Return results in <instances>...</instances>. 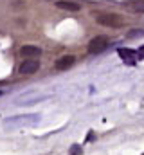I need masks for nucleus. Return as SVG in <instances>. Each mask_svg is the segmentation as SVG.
Returning a JSON list of instances; mask_svg holds the SVG:
<instances>
[{
    "mask_svg": "<svg viewBox=\"0 0 144 155\" xmlns=\"http://www.w3.org/2000/svg\"><path fill=\"white\" fill-rule=\"evenodd\" d=\"M94 18L99 25H105V27H110V29H121V27L126 25L124 18L117 13H97V15H94Z\"/></svg>",
    "mask_w": 144,
    "mask_h": 155,
    "instance_id": "nucleus-1",
    "label": "nucleus"
},
{
    "mask_svg": "<svg viewBox=\"0 0 144 155\" xmlns=\"http://www.w3.org/2000/svg\"><path fill=\"white\" fill-rule=\"evenodd\" d=\"M40 69V61L38 60H24L20 65H18V74L22 76H31V74H36Z\"/></svg>",
    "mask_w": 144,
    "mask_h": 155,
    "instance_id": "nucleus-3",
    "label": "nucleus"
},
{
    "mask_svg": "<svg viewBox=\"0 0 144 155\" xmlns=\"http://www.w3.org/2000/svg\"><path fill=\"white\" fill-rule=\"evenodd\" d=\"M74 63H76V58H74L72 54H67V56H61L60 60H56L54 69H56V71H69Z\"/></svg>",
    "mask_w": 144,
    "mask_h": 155,
    "instance_id": "nucleus-5",
    "label": "nucleus"
},
{
    "mask_svg": "<svg viewBox=\"0 0 144 155\" xmlns=\"http://www.w3.org/2000/svg\"><path fill=\"white\" fill-rule=\"evenodd\" d=\"M0 96H2V92H0Z\"/></svg>",
    "mask_w": 144,
    "mask_h": 155,
    "instance_id": "nucleus-12",
    "label": "nucleus"
},
{
    "mask_svg": "<svg viewBox=\"0 0 144 155\" xmlns=\"http://www.w3.org/2000/svg\"><path fill=\"white\" fill-rule=\"evenodd\" d=\"M119 56L123 58L124 63H130V65H133L135 63V58H137V54L132 49H119Z\"/></svg>",
    "mask_w": 144,
    "mask_h": 155,
    "instance_id": "nucleus-7",
    "label": "nucleus"
},
{
    "mask_svg": "<svg viewBox=\"0 0 144 155\" xmlns=\"http://www.w3.org/2000/svg\"><path fill=\"white\" fill-rule=\"evenodd\" d=\"M108 45H110V38L105 36V35H99V36H96V38L90 40V43H88V52H90V54H99V52H103V51L106 49Z\"/></svg>",
    "mask_w": 144,
    "mask_h": 155,
    "instance_id": "nucleus-2",
    "label": "nucleus"
},
{
    "mask_svg": "<svg viewBox=\"0 0 144 155\" xmlns=\"http://www.w3.org/2000/svg\"><path fill=\"white\" fill-rule=\"evenodd\" d=\"M18 54L25 60H36V58L41 56V49L36 47V45H24V47H20Z\"/></svg>",
    "mask_w": 144,
    "mask_h": 155,
    "instance_id": "nucleus-4",
    "label": "nucleus"
},
{
    "mask_svg": "<svg viewBox=\"0 0 144 155\" xmlns=\"http://www.w3.org/2000/svg\"><path fill=\"white\" fill-rule=\"evenodd\" d=\"M137 58H139V60H144V45L137 51Z\"/></svg>",
    "mask_w": 144,
    "mask_h": 155,
    "instance_id": "nucleus-10",
    "label": "nucleus"
},
{
    "mask_svg": "<svg viewBox=\"0 0 144 155\" xmlns=\"http://www.w3.org/2000/svg\"><path fill=\"white\" fill-rule=\"evenodd\" d=\"M79 152H81V148H79L77 144H74V148H72V155H77Z\"/></svg>",
    "mask_w": 144,
    "mask_h": 155,
    "instance_id": "nucleus-11",
    "label": "nucleus"
},
{
    "mask_svg": "<svg viewBox=\"0 0 144 155\" xmlns=\"http://www.w3.org/2000/svg\"><path fill=\"white\" fill-rule=\"evenodd\" d=\"M124 7H128L130 11H135V13H144V2H133V4H126Z\"/></svg>",
    "mask_w": 144,
    "mask_h": 155,
    "instance_id": "nucleus-8",
    "label": "nucleus"
},
{
    "mask_svg": "<svg viewBox=\"0 0 144 155\" xmlns=\"http://www.w3.org/2000/svg\"><path fill=\"white\" fill-rule=\"evenodd\" d=\"M144 29H133L132 33H128V38H137V36H142Z\"/></svg>",
    "mask_w": 144,
    "mask_h": 155,
    "instance_id": "nucleus-9",
    "label": "nucleus"
},
{
    "mask_svg": "<svg viewBox=\"0 0 144 155\" xmlns=\"http://www.w3.org/2000/svg\"><path fill=\"white\" fill-rule=\"evenodd\" d=\"M56 7L58 9H63V11H79L81 5L77 2H72V0H58L56 2Z\"/></svg>",
    "mask_w": 144,
    "mask_h": 155,
    "instance_id": "nucleus-6",
    "label": "nucleus"
}]
</instances>
